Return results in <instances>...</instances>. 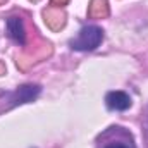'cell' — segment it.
Segmentation results:
<instances>
[{
    "instance_id": "5b68a950",
    "label": "cell",
    "mask_w": 148,
    "mask_h": 148,
    "mask_svg": "<svg viewBox=\"0 0 148 148\" xmlns=\"http://www.w3.org/2000/svg\"><path fill=\"white\" fill-rule=\"evenodd\" d=\"M115 138L109 140L103 148H136L133 140H131V134H127L122 127H115Z\"/></svg>"
},
{
    "instance_id": "277c9868",
    "label": "cell",
    "mask_w": 148,
    "mask_h": 148,
    "mask_svg": "<svg viewBox=\"0 0 148 148\" xmlns=\"http://www.w3.org/2000/svg\"><path fill=\"white\" fill-rule=\"evenodd\" d=\"M7 35L12 38L16 43L24 45L26 41V29H24V23L21 17H9L7 19Z\"/></svg>"
},
{
    "instance_id": "3957f363",
    "label": "cell",
    "mask_w": 148,
    "mask_h": 148,
    "mask_svg": "<svg viewBox=\"0 0 148 148\" xmlns=\"http://www.w3.org/2000/svg\"><path fill=\"white\" fill-rule=\"evenodd\" d=\"M105 103L110 110H127L131 107V98L124 91H110L105 97Z\"/></svg>"
},
{
    "instance_id": "7a4b0ae2",
    "label": "cell",
    "mask_w": 148,
    "mask_h": 148,
    "mask_svg": "<svg viewBox=\"0 0 148 148\" xmlns=\"http://www.w3.org/2000/svg\"><path fill=\"white\" fill-rule=\"evenodd\" d=\"M40 93V86L36 84H24L21 88H17L16 91L9 93V102H12V105H17V103H24V102H29L33 100Z\"/></svg>"
},
{
    "instance_id": "6da1fadb",
    "label": "cell",
    "mask_w": 148,
    "mask_h": 148,
    "mask_svg": "<svg viewBox=\"0 0 148 148\" xmlns=\"http://www.w3.org/2000/svg\"><path fill=\"white\" fill-rule=\"evenodd\" d=\"M103 40V31L102 28L98 26H84L77 36L73 38L69 41L71 48L74 50H79V52H90V50H95Z\"/></svg>"
}]
</instances>
